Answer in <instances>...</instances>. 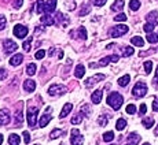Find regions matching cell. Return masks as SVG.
Masks as SVG:
<instances>
[{
    "label": "cell",
    "instance_id": "obj_1",
    "mask_svg": "<svg viewBox=\"0 0 158 145\" xmlns=\"http://www.w3.org/2000/svg\"><path fill=\"white\" fill-rule=\"evenodd\" d=\"M123 103H124V99H123V96H121L120 93L111 92L110 95H109V97H107V104L110 105V107L113 108L114 111H118V110H120L121 105H123Z\"/></svg>",
    "mask_w": 158,
    "mask_h": 145
},
{
    "label": "cell",
    "instance_id": "obj_2",
    "mask_svg": "<svg viewBox=\"0 0 158 145\" xmlns=\"http://www.w3.org/2000/svg\"><path fill=\"white\" fill-rule=\"evenodd\" d=\"M147 93V85L144 82H138L132 89V95L135 97H143Z\"/></svg>",
    "mask_w": 158,
    "mask_h": 145
},
{
    "label": "cell",
    "instance_id": "obj_3",
    "mask_svg": "<svg viewBox=\"0 0 158 145\" xmlns=\"http://www.w3.org/2000/svg\"><path fill=\"white\" fill-rule=\"evenodd\" d=\"M37 114H39V108L37 107H28V123L30 127L36 126V119H37Z\"/></svg>",
    "mask_w": 158,
    "mask_h": 145
},
{
    "label": "cell",
    "instance_id": "obj_4",
    "mask_svg": "<svg viewBox=\"0 0 158 145\" xmlns=\"http://www.w3.org/2000/svg\"><path fill=\"white\" fill-rule=\"evenodd\" d=\"M127 32H128V26L127 25H118V26L111 28L110 32H109V34H110L111 37H121V36H124Z\"/></svg>",
    "mask_w": 158,
    "mask_h": 145
},
{
    "label": "cell",
    "instance_id": "obj_5",
    "mask_svg": "<svg viewBox=\"0 0 158 145\" xmlns=\"http://www.w3.org/2000/svg\"><path fill=\"white\" fill-rule=\"evenodd\" d=\"M66 86L63 85H59V84H55V85H51L48 88V93H50L51 96H60L63 95V93H66Z\"/></svg>",
    "mask_w": 158,
    "mask_h": 145
},
{
    "label": "cell",
    "instance_id": "obj_6",
    "mask_svg": "<svg viewBox=\"0 0 158 145\" xmlns=\"http://www.w3.org/2000/svg\"><path fill=\"white\" fill-rule=\"evenodd\" d=\"M70 143H72V145H83V143H84V137L80 134V131H78L77 129H73L72 130Z\"/></svg>",
    "mask_w": 158,
    "mask_h": 145
},
{
    "label": "cell",
    "instance_id": "obj_7",
    "mask_svg": "<svg viewBox=\"0 0 158 145\" xmlns=\"http://www.w3.org/2000/svg\"><path fill=\"white\" fill-rule=\"evenodd\" d=\"M13 33H14L15 37L23 38V37H26V36H28L29 30H28V28H26V26H23V25H17V26H14Z\"/></svg>",
    "mask_w": 158,
    "mask_h": 145
},
{
    "label": "cell",
    "instance_id": "obj_8",
    "mask_svg": "<svg viewBox=\"0 0 158 145\" xmlns=\"http://www.w3.org/2000/svg\"><path fill=\"white\" fill-rule=\"evenodd\" d=\"M118 59H120V58H118L117 55H111V56H107V58H103L101 62L96 63V65H95V63H91L89 67H99V66H107L110 62H114V63H115V62H118Z\"/></svg>",
    "mask_w": 158,
    "mask_h": 145
},
{
    "label": "cell",
    "instance_id": "obj_9",
    "mask_svg": "<svg viewBox=\"0 0 158 145\" xmlns=\"http://www.w3.org/2000/svg\"><path fill=\"white\" fill-rule=\"evenodd\" d=\"M3 48H4V52L7 53V55H10V53L17 51L18 45H17V43H14L13 40H4L3 41Z\"/></svg>",
    "mask_w": 158,
    "mask_h": 145
},
{
    "label": "cell",
    "instance_id": "obj_10",
    "mask_svg": "<svg viewBox=\"0 0 158 145\" xmlns=\"http://www.w3.org/2000/svg\"><path fill=\"white\" fill-rule=\"evenodd\" d=\"M70 34L73 36V38L76 37V38H80V40H85V38H87V30H85L84 26H80L78 29L73 30Z\"/></svg>",
    "mask_w": 158,
    "mask_h": 145
},
{
    "label": "cell",
    "instance_id": "obj_11",
    "mask_svg": "<svg viewBox=\"0 0 158 145\" xmlns=\"http://www.w3.org/2000/svg\"><path fill=\"white\" fill-rule=\"evenodd\" d=\"M11 120V116H10V111L7 110V108H3L2 111H0V125H8Z\"/></svg>",
    "mask_w": 158,
    "mask_h": 145
},
{
    "label": "cell",
    "instance_id": "obj_12",
    "mask_svg": "<svg viewBox=\"0 0 158 145\" xmlns=\"http://www.w3.org/2000/svg\"><path fill=\"white\" fill-rule=\"evenodd\" d=\"M48 111H50V107L47 108V112L43 114V115H41V118H40V120H39V126H40V127H45V126L48 125V122L52 119V115H51Z\"/></svg>",
    "mask_w": 158,
    "mask_h": 145
},
{
    "label": "cell",
    "instance_id": "obj_13",
    "mask_svg": "<svg viewBox=\"0 0 158 145\" xmlns=\"http://www.w3.org/2000/svg\"><path fill=\"white\" fill-rule=\"evenodd\" d=\"M101 80H105V74H96V75H94V77L88 78L85 81V88H92L94 84L99 82Z\"/></svg>",
    "mask_w": 158,
    "mask_h": 145
},
{
    "label": "cell",
    "instance_id": "obj_14",
    "mask_svg": "<svg viewBox=\"0 0 158 145\" xmlns=\"http://www.w3.org/2000/svg\"><path fill=\"white\" fill-rule=\"evenodd\" d=\"M56 2H58V0H48V2L44 4V13L45 14H51L52 11H55Z\"/></svg>",
    "mask_w": 158,
    "mask_h": 145
},
{
    "label": "cell",
    "instance_id": "obj_15",
    "mask_svg": "<svg viewBox=\"0 0 158 145\" xmlns=\"http://www.w3.org/2000/svg\"><path fill=\"white\" fill-rule=\"evenodd\" d=\"M41 23H43L44 26H52L54 23H55V19L52 18V15H50V14H45L41 17Z\"/></svg>",
    "mask_w": 158,
    "mask_h": 145
},
{
    "label": "cell",
    "instance_id": "obj_16",
    "mask_svg": "<svg viewBox=\"0 0 158 145\" xmlns=\"http://www.w3.org/2000/svg\"><path fill=\"white\" fill-rule=\"evenodd\" d=\"M102 96H103L102 90H95V92L92 93V96H91V100H92L94 104H99V103L102 101Z\"/></svg>",
    "mask_w": 158,
    "mask_h": 145
},
{
    "label": "cell",
    "instance_id": "obj_17",
    "mask_svg": "<svg viewBox=\"0 0 158 145\" xmlns=\"http://www.w3.org/2000/svg\"><path fill=\"white\" fill-rule=\"evenodd\" d=\"M22 105H19V108L17 110V114H15V126H21L23 122V114H22Z\"/></svg>",
    "mask_w": 158,
    "mask_h": 145
},
{
    "label": "cell",
    "instance_id": "obj_18",
    "mask_svg": "<svg viewBox=\"0 0 158 145\" xmlns=\"http://www.w3.org/2000/svg\"><path fill=\"white\" fill-rule=\"evenodd\" d=\"M22 60H23V55H22V53H15L13 58L10 59V65L11 66H18V65H21V63H22Z\"/></svg>",
    "mask_w": 158,
    "mask_h": 145
},
{
    "label": "cell",
    "instance_id": "obj_19",
    "mask_svg": "<svg viewBox=\"0 0 158 145\" xmlns=\"http://www.w3.org/2000/svg\"><path fill=\"white\" fill-rule=\"evenodd\" d=\"M56 19H58V22H59V25L63 26V28L69 25V18L66 17V15H63L62 13H58L56 14Z\"/></svg>",
    "mask_w": 158,
    "mask_h": 145
},
{
    "label": "cell",
    "instance_id": "obj_20",
    "mask_svg": "<svg viewBox=\"0 0 158 145\" xmlns=\"http://www.w3.org/2000/svg\"><path fill=\"white\" fill-rule=\"evenodd\" d=\"M23 89H25L26 92H33V90L36 89V82L33 80H26L25 82H23Z\"/></svg>",
    "mask_w": 158,
    "mask_h": 145
},
{
    "label": "cell",
    "instance_id": "obj_21",
    "mask_svg": "<svg viewBox=\"0 0 158 145\" xmlns=\"http://www.w3.org/2000/svg\"><path fill=\"white\" fill-rule=\"evenodd\" d=\"M72 108H73V104H72V103H66V104L63 105V108H62V111H60V114H59V118H60V119L68 115V114L72 111Z\"/></svg>",
    "mask_w": 158,
    "mask_h": 145
},
{
    "label": "cell",
    "instance_id": "obj_22",
    "mask_svg": "<svg viewBox=\"0 0 158 145\" xmlns=\"http://www.w3.org/2000/svg\"><path fill=\"white\" fill-rule=\"evenodd\" d=\"M128 141L131 144H133V145L139 144L140 143V135H139L138 133H131V134L128 135Z\"/></svg>",
    "mask_w": 158,
    "mask_h": 145
},
{
    "label": "cell",
    "instance_id": "obj_23",
    "mask_svg": "<svg viewBox=\"0 0 158 145\" xmlns=\"http://www.w3.org/2000/svg\"><path fill=\"white\" fill-rule=\"evenodd\" d=\"M19 143H21L19 135L15 134V133L10 134V137H8V144H10V145H19Z\"/></svg>",
    "mask_w": 158,
    "mask_h": 145
},
{
    "label": "cell",
    "instance_id": "obj_24",
    "mask_svg": "<svg viewBox=\"0 0 158 145\" xmlns=\"http://www.w3.org/2000/svg\"><path fill=\"white\" fill-rule=\"evenodd\" d=\"M84 74H85V67H84L83 65H78L77 67H76V70H74V75L77 78H83Z\"/></svg>",
    "mask_w": 158,
    "mask_h": 145
},
{
    "label": "cell",
    "instance_id": "obj_25",
    "mask_svg": "<svg viewBox=\"0 0 158 145\" xmlns=\"http://www.w3.org/2000/svg\"><path fill=\"white\" fill-rule=\"evenodd\" d=\"M157 19H158V13L157 11H151V13H148L147 15H146V21H147V22L157 23Z\"/></svg>",
    "mask_w": 158,
    "mask_h": 145
},
{
    "label": "cell",
    "instance_id": "obj_26",
    "mask_svg": "<svg viewBox=\"0 0 158 145\" xmlns=\"http://www.w3.org/2000/svg\"><path fill=\"white\" fill-rule=\"evenodd\" d=\"M131 43H132L133 45H136V47H143V45H144V40L142 37H139V36H135V37H132Z\"/></svg>",
    "mask_w": 158,
    "mask_h": 145
},
{
    "label": "cell",
    "instance_id": "obj_27",
    "mask_svg": "<svg viewBox=\"0 0 158 145\" xmlns=\"http://www.w3.org/2000/svg\"><path fill=\"white\" fill-rule=\"evenodd\" d=\"M60 135H65V130H62V129H55V130L51 131L50 137L52 138V140H55V138L60 137Z\"/></svg>",
    "mask_w": 158,
    "mask_h": 145
},
{
    "label": "cell",
    "instance_id": "obj_28",
    "mask_svg": "<svg viewBox=\"0 0 158 145\" xmlns=\"http://www.w3.org/2000/svg\"><path fill=\"white\" fill-rule=\"evenodd\" d=\"M124 8V2L123 0H115L114 4L111 6V10L113 11H121Z\"/></svg>",
    "mask_w": 158,
    "mask_h": 145
},
{
    "label": "cell",
    "instance_id": "obj_29",
    "mask_svg": "<svg viewBox=\"0 0 158 145\" xmlns=\"http://www.w3.org/2000/svg\"><path fill=\"white\" fill-rule=\"evenodd\" d=\"M109 119H110V116L106 115V114L101 115V116L98 118V123H99V126H106V125H107V122H109Z\"/></svg>",
    "mask_w": 158,
    "mask_h": 145
},
{
    "label": "cell",
    "instance_id": "obj_30",
    "mask_svg": "<svg viewBox=\"0 0 158 145\" xmlns=\"http://www.w3.org/2000/svg\"><path fill=\"white\" fill-rule=\"evenodd\" d=\"M125 127H127V120L123 119V118H121V119H118L117 123H115V129L121 131V130H124Z\"/></svg>",
    "mask_w": 158,
    "mask_h": 145
},
{
    "label": "cell",
    "instance_id": "obj_31",
    "mask_svg": "<svg viewBox=\"0 0 158 145\" xmlns=\"http://www.w3.org/2000/svg\"><path fill=\"white\" fill-rule=\"evenodd\" d=\"M147 41L150 44H156L158 43V34H156V33H147Z\"/></svg>",
    "mask_w": 158,
    "mask_h": 145
},
{
    "label": "cell",
    "instance_id": "obj_32",
    "mask_svg": "<svg viewBox=\"0 0 158 145\" xmlns=\"http://www.w3.org/2000/svg\"><path fill=\"white\" fill-rule=\"evenodd\" d=\"M142 125H143L146 129L153 127V125H154V119H153V118H144V119L142 120Z\"/></svg>",
    "mask_w": 158,
    "mask_h": 145
},
{
    "label": "cell",
    "instance_id": "obj_33",
    "mask_svg": "<svg viewBox=\"0 0 158 145\" xmlns=\"http://www.w3.org/2000/svg\"><path fill=\"white\" fill-rule=\"evenodd\" d=\"M129 81H131V77L127 74V75H124V77H121L120 80H118V85L120 86H127L129 84Z\"/></svg>",
    "mask_w": 158,
    "mask_h": 145
},
{
    "label": "cell",
    "instance_id": "obj_34",
    "mask_svg": "<svg viewBox=\"0 0 158 145\" xmlns=\"http://www.w3.org/2000/svg\"><path fill=\"white\" fill-rule=\"evenodd\" d=\"M129 8L132 11H138L140 8V2L139 0H131L129 2Z\"/></svg>",
    "mask_w": 158,
    "mask_h": 145
},
{
    "label": "cell",
    "instance_id": "obj_35",
    "mask_svg": "<svg viewBox=\"0 0 158 145\" xmlns=\"http://www.w3.org/2000/svg\"><path fill=\"white\" fill-rule=\"evenodd\" d=\"M157 26V23H154V22H147L146 23V25L143 26V30L146 33H151L154 30V28H156Z\"/></svg>",
    "mask_w": 158,
    "mask_h": 145
},
{
    "label": "cell",
    "instance_id": "obj_36",
    "mask_svg": "<svg viewBox=\"0 0 158 145\" xmlns=\"http://www.w3.org/2000/svg\"><path fill=\"white\" fill-rule=\"evenodd\" d=\"M44 4H45V3L43 2V0H39V2L35 4L36 7H37V8H36V13H37V14L44 13Z\"/></svg>",
    "mask_w": 158,
    "mask_h": 145
},
{
    "label": "cell",
    "instance_id": "obj_37",
    "mask_svg": "<svg viewBox=\"0 0 158 145\" xmlns=\"http://www.w3.org/2000/svg\"><path fill=\"white\" fill-rule=\"evenodd\" d=\"M26 72H28L29 75H35L36 74V65L35 63H29V65L26 66Z\"/></svg>",
    "mask_w": 158,
    "mask_h": 145
},
{
    "label": "cell",
    "instance_id": "obj_38",
    "mask_svg": "<svg viewBox=\"0 0 158 145\" xmlns=\"http://www.w3.org/2000/svg\"><path fill=\"white\" fill-rule=\"evenodd\" d=\"M131 55H133V48L124 47L123 48V56H124V58H128V56H131Z\"/></svg>",
    "mask_w": 158,
    "mask_h": 145
},
{
    "label": "cell",
    "instance_id": "obj_39",
    "mask_svg": "<svg viewBox=\"0 0 158 145\" xmlns=\"http://www.w3.org/2000/svg\"><path fill=\"white\" fill-rule=\"evenodd\" d=\"M103 140L106 141V143H110V141L114 140V133L113 131H107L103 134Z\"/></svg>",
    "mask_w": 158,
    "mask_h": 145
},
{
    "label": "cell",
    "instance_id": "obj_40",
    "mask_svg": "<svg viewBox=\"0 0 158 145\" xmlns=\"http://www.w3.org/2000/svg\"><path fill=\"white\" fill-rule=\"evenodd\" d=\"M81 120H83V112H81V114H77L76 116H73L72 123H73V125H78V123H81Z\"/></svg>",
    "mask_w": 158,
    "mask_h": 145
},
{
    "label": "cell",
    "instance_id": "obj_41",
    "mask_svg": "<svg viewBox=\"0 0 158 145\" xmlns=\"http://www.w3.org/2000/svg\"><path fill=\"white\" fill-rule=\"evenodd\" d=\"M151 69H153V63H151L150 60L144 62V72H146V74H150V72H151Z\"/></svg>",
    "mask_w": 158,
    "mask_h": 145
},
{
    "label": "cell",
    "instance_id": "obj_42",
    "mask_svg": "<svg viewBox=\"0 0 158 145\" xmlns=\"http://www.w3.org/2000/svg\"><path fill=\"white\" fill-rule=\"evenodd\" d=\"M114 21H117V22H125L127 21V15L125 14H118V15H115L114 17Z\"/></svg>",
    "mask_w": 158,
    "mask_h": 145
},
{
    "label": "cell",
    "instance_id": "obj_43",
    "mask_svg": "<svg viewBox=\"0 0 158 145\" xmlns=\"http://www.w3.org/2000/svg\"><path fill=\"white\" fill-rule=\"evenodd\" d=\"M30 44H32V37H30L29 40H26L25 43H23V45H22V48H23V51H25V52H29V51H30Z\"/></svg>",
    "mask_w": 158,
    "mask_h": 145
},
{
    "label": "cell",
    "instance_id": "obj_44",
    "mask_svg": "<svg viewBox=\"0 0 158 145\" xmlns=\"http://www.w3.org/2000/svg\"><path fill=\"white\" fill-rule=\"evenodd\" d=\"M136 112V105L135 104H129L127 105V114H129V115H132V114Z\"/></svg>",
    "mask_w": 158,
    "mask_h": 145
},
{
    "label": "cell",
    "instance_id": "obj_45",
    "mask_svg": "<svg viewBox=\"0 0 158 145\" xmlns=\"http://www.w3.org/2000/svg\"><path fill=\"white\" fill-rule=\"evenodd\" d=\"M91 11V6H88V4H84L83 6V8H81V11H80V15L83 17V15H85V14H88Z\"/></svg>",
    "mask_w": 158,
    "mask_h": 145
},
{
    "label": "cell",
    "instance_id": "obj_46",
    "mask_svg": "<svg viewBox=\"0 0 158 145\" xmlns=\"http://www.w3.org/2000/svg\"><path fill=\"white\" fill-rule=\"evenodd\" d=\"M6 25H7V19H6L4 15L0 14V30H3L6 28Z\"/></svg>",
    "mask_w": 158,
    "mask_h": 145
},
{
    "label": "cell",
    "instance_id": "obj_47",
    "mask_svg": "<svg viewBox=\"0 0 158 145\" xmlns=\"http://www.w3.org/2000/svg\"><path fill=\"white\" fill-rule=\"evenodd\" d=\"M91 2H92V4L96 6V7H102V6L105 4L107 0H91Z\"/></svg>",
    "mask_w": 158,
    "mask_h": 145
},
{
    "label": "cell",
    "instance_id": "obj_48",
    "mask_svg": "<svg viewBox=\"0 0 158 145\" xmlns=\"http://www.w3.org/2000/svg\"><path fill=\"white\" fill-rule=\"evenodd\" d=\"M35 56H36V59H40V60H41V59H43L44 56H45V51H44V49H40V51H37Z\"/></svg>",
    "mask_w": 158,
    "mask_h": 145
},
{
    "label": "cell",
    "instance_id": "obj_49",
    "mask_svg": "<svg viewBox=\"0 0 158 145\" xmlns=\"http://www.w3.org/2000/svg\"><path fill=\"white\" fill-rule=\"evenodd\" d=\"M153 85H154L156 89H158V67L156 70V77H154V80H153Z\"/></svg>",
    "mask_w": 158,
    "mask_h": 145
},
{
    "label": "cell",
    "instance_id": "obj_50",
    "mask_svg": "<svg viewBox=\"0 0 158 145\" xmlns=\"http://www.w3.org/2000/svg\"><path fill=\"white\" fill-rule=\"evenodd\" d=\"M7 77V70L6 69H0V81H3Z\"/></svg>",
    "mask_w": 158,
    "mask_h": 145
},
{
    "label": "cell",
    "instance_id": "obj_51",
    "mask_svg": "<svg viewBox=\"0 0 158 145\" xmlns=\"http://www.w3.org/2000/svg\"><path fill=\"white\" fill-rule=\"evenodd\" d=\"M23 140H25V143L26 144H29L30 143V134H29V133L28 131H23Z\"/></svg>",
    "mask_w": 158,
    "mask_h": 145
},
{
    "label": "cell",
    "instance_id": "obj_52",
    "mask_svg": "<svg viewBox=\"0 0 158 145\" xmlns=\"http://www.w3.org/2000/svg\"><path fill=\"white\" fill-rule=\"evenodd\" d=\"M139 110H140V115H144V114L147 112V105H146V104H140V108H139Z\"/></svg>",
    "mask_w": 158,
    "mask_h": 145
},
{
    "label": "cell",
    "instance_id": "obj_53",
    "mask_svg": "<svg viewBox=\"0 0 158 145\" xmlns=\"http://www.w3.org/2000/svg\"><path fill=\"white\" fill-rule=\"evenodd\" d=\"M22 3H23V0H15V3H14V8H19V7H22Z\"/></svg>",
    "mask_w": 158,
    "mask_h": 145
},
{
    "label": "cell",
    "instance_id": "obj_54",
    "mask_svg": "<svg viewBox=\"0 0 158 145\" xmlns=\"http://www.w3.org/2000/svg\"><path fill=\"white\" fill-rule=\"evenodd\" d=\"M81 112H87V115H89V112H91L89 107H88V105H83V107H81Z\"/></svg>",
    "mask_w": 158,
    "mask_h": 145
},
{
    "label": "cell",
    "instance_id": "obj_55",
    "mask_svg": "<svg viewBox=\"0 0 158 145\" xmlns=\"http://www.w3.org/2000/svg\"><path fill=\"white\" fill-rule=\"evenodd\" d=\"M153 110L158 111V97H156L154 99V101H153Z\"/></svg>",
    "mask_w": 158,
    "mask_h": 145
},
{
    "label": "cell",
    "instance_id": "obj_56",
    "mask_svg": "<svg viewBox=\"0 0 158 145\" xmlns=\"http://www.w3.org/2000/svg\"><path fill=\"white\" fill-rule=\"evenodd\" d=\"M154 134L158 135V125H157V127H156V130H154Z\"/></svg>",
    "mask_w": 158,
    "mask_h": 145
},
{
    "label": "cell",
    "instance_id": "obj_57",
    "mask_svg": "<svg viewBox=\"0 0 158 145\" xmlns=\"http://www.w3.org/2000/svg\"><path fill=\"white\" fill-rule=\"evenodd\" d=\"M2 143H3V135L0 134V145H2Z\"/></svg>",
    "mask_w": 158,
    "mask_h": 145
},
{
    "label": "cell",
    "instance_id": "obj_58",
    "mask_svg": "<svg viewBox=\"0 0 158 145\" xmlns=\"http://www.w3.org/2000/svg\"><path fill=\"white\" fill-rule=\"evenodd\" d=\"M143 145H150V144H148V143H144V144H143Z\"/></svg>",
    "mask_w": 158,
    "mask_h": 145
},
{
    "label": "cell",
    "instance_id": "obj_59",
    "mask_svg": "<svg viewBox=\"0 0 158 145\" xmlns=\"http://www.w3.org/2000/svg\"><path fill=\"white\" fill-rule=\"evenodd\" d=\"M111 145H114V144H111Z\"/></svg>",
    "mask_w": 158,
    "mask_h": 145
},
{
    "label": "cell",
    "instance_id": "obj_60",
    "mask_svg": "<svg viewBox=\"0 0 158 145\" xmlns=\"http://www.w3.org/2000/svg\"><path fill=\"white\" fill-rule=\"evenodd\" d=\"M35 145H37V144H35Z\"/></svg>",
    "mask_w": 158,
    "mask_h": 145
},
{
    "label": "cell",
    "instance_id": "obj_61",
    "mask_svg": "<svg viewBox=\"0 0 158 145\" xmlns=\"http://www.w3.org/2000/svg\"><path fill=\"white\" fill-rule=\"evenodd\" d=\"M128 145H131V144H128Z\"/></svg>",
    "mask_w": 158,
    "mask_h": 145
}]
</instances>
